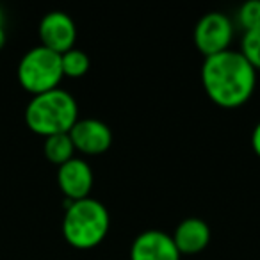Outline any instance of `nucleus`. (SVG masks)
<instances>
[{
    "label": "nucleus",
    "instance_id": "17",
    "mask_svg": "<svg viewBox=\"0 0 260 260\" xmlns=\"http://www.w3.org/2000/svg\"><path fill=\"white\" fill-rule=\"evenodd\" d=\"M0 23H6V18H4V11L0 8Z\"/></svg>",
    "mask_w": 260,
    "mask_h": 260
},
{
    "label": "nucleus",
    "instance_id": "10",
    "mask_svg": "<svg viewBox=\"0 0 260 260\" xmlns=\"http://www.w3.org/2000/svg\"><path fill=\"white\" fill-rule=\"evenodd\" d=\"M171 239L180 255H194L209 246L210 228L200 217H187L177 224Z\"/></svg>",
    "mask_w": 260,
    "mask_h": 260
},
{
    "label": "nucleus",
    "instance_id": "5",
    "mask_svg": "<svg viewBox=\"0 0 260 260\" xmlns=\"http://www.w3.org/2000/svg\"><path fill=\"white\" fill-rule=\"evenodd\" d=\"M232 38H234V25L232 20L224 13L212 11L200 18L194 27V43L196 48L205 57L230 50Z\"/></svg>",
    "mask_w": 260,
    "mask_h": 260
},
{
    "label": "nucleus",
    "instance_id": "8",
    "mask_svg": "<svg viewBox=\"0 0 260 260\" xmlns=\"http://www.w3.org/2000/svg\"><path fill=\"white\" fill-rule=\"evenodd\" d=\"M93 180L94 177L91 166L79 157H73L57 170V185L70 202L89 198Z\"/></svg>",
    "mask_w": 260,
    "mask_h": 260
},
{
    "label": "nucleus",
    "instance_id": "1",
    "mask_svg": "<svg viewBox=\"0 0 260 260\" xmlns=\"http://www.w3.org/2000/svg\"><path fill=\"white\" fill-rule=\"evenodd\" d=\"M202 84L207 96L223 109H237L251 98L256 72L248 59L235 50L205 57L202 66Z\"/></svg>",
    "mask_w": 260,
    "mask_h": 260
},
{
    "label": "nucleus",
    "instance_id": "2",
    "mask_svg": "<svg viewBox=\"0 0 260 260\" xmlns=\"http://www.w3.org/2000/svg\"><path fill=\"white\" fill-rule=\"evenodd\" d=\"M77 119H79L77 100L61 87L32 96L25 109L27 126L34 134H40L43 138L68 134Z\"/></svg>",
    "mask_w": 260,
    "mask_h": 260
},
{
    "label": "nucleus",
    "instance_id": "9",
    "mask_svg": "<svg viewBox=\"0 0 260 260\" xmlns=\"http://www.w3.org/2000/svg\"><path fill=\"white\" fill-rule=\"evenodd\" d=\"M171 235L160 230H146L139 234L130 246V260H180Z\"/></svg>",
    "mask_w": 260,
    "mask_h": 260
},
{
    "label": "nucleus",
    "instance_id": "7",
    "mask_svg": "<svg viewBox=\"0 0 260 260\" xmlns=\"http://www.w3.org/2000/svg\"><path fill=\"white\" fill-rule=\"evenodd\" d=\"M68 134L75 146V152L86 153V155L105 153L112 145V132L109 125L94 118L77 119Z\"/></svg>",
    "mask_w": 260,
    "mask_h": 260
},
{
    "label": "nucleus",
    "instance_id": "16",
    "mask_svg": "<svg viewBox=\"0 0 260 260\" xmlns=\"http://www.w3.org/2000/svg\"><path fill=\"white\" fill-rule=\"evenodd\" d=\"M6 45V23H0V48Z\"/></svg>",
    "mask_w": 260,
    "mask_h": 260
},
{
    "label": "nucleus",
    "instance_id": "11",
    "mask_svg": "<svg viewBox=\"0 0 260 260\" xmlns=\"http://www.w3.org/2000/svg\"><path fill=\"white\" fill-rule=\"evenodd\" d=\"M43 152L50 162L62 166L64 162L73 159L75 155V146H73L70 134H55L50 138H45Z\"/></svg>",
    "mask_w": 260,
    "mask_h": 260
},
{
    "label": "nucleus",
    "instance_id": "12",
    "mask_svg": "<svg viewBox=\"0 0 260 260\" xmlns=\"http://www.w3.org/2000/svg\"><path fill=\"white\" fill-rule=\"evenodd\" d=\"M61 66H62V75L64 77L79 79V77H84L89 72L91 61L86 52L73 47L72 50L61 54Z\"/></svg>",
    "mask_w": 260,
    "mask_h": 260
},
{
    "label": "nucleus",
    "instance_id": "13",
    "mask_svg": "<svg viewBox=\"0 0 260 260\" xmlns=\"http://www.w3.org/2000/svg\"><path fill=\"white\" fill-rule=\"evenodd\" d=\"M237 18L244 32L260 30V0H248L246 4H242Z\"/></svg>",
    "mask_w": 260,
    "mask_h": 260
},
{
    "label": "nucleus",
    "instance_id": "6",
    "mask_svg": "<svg viewBox=\"0 0 260 260\" xmlns=\"http://www.w3.org/2000/svg\"><path fill=\"white\" fill-rule=\"evenodd\" d=\"M40 40L41 47L64 54L72 50L77 41V27L72 16L62 11H50L40 22Z\"/></svg>",
    "mask_w": 260,
    "mask_h": 260
},
{
    "label": "nucleus",
    "instance_id": "3",
    "mask_svg": "<svg viewBox=\"0 0 260 260\" xmlns=\"http://www.w3.org/2000/svg\"><path fill=\"white\" fill-rule=\"evenodd\" d=\"M111 217L107 207L94 198H84L66 203L62 217V235L77 249H91L109 234Z\"/></svg>",
    "mask_w": 260,
    "mask_h": 260
},
{
    "label": "nucleus",
    "instance_id": "4",
    "mask_svg": "<svg viewBox=\"0 0 260 260\" xmlns=\"http://www.w3.org/2000/svg\"><path fill=\"white\" fill-rule=\"evenodd\" d=\"M61 54L48 50L45 47H34L20 59L18 80L20 86L34 96L47 91L57 89L62 80Z\"/></svg>",
    "mask_w": 260,
    "mask_h": 260
},
{
    "label": "nucleus",
    "instance_id": "14",
    "mask_svg": "<svg viewBox=\"0 0 260 260\" xmlns=\"http://www.w3.org/2000/svg\"><path fill=\"white\" fill-rule=\"evenodd\" d=\"M241 54L248 59L249 64L256 70H260V30L244 32L241 45Z\"/></svg>",
    "mask_w": 260,
    "mask_h": 260
},
{
    "label": "nucleus",
    "instance_id": "15",
    "mask_svg": "<svg viewBox=\"0 0 260 260\" xmlns=\"http://www.w3.org/2000/svg\"><path fill=\"white\" fill-rule=\"evenodd\" d=\"M251 146H253V152L260 157V121L255 125L253 128V134H251Z\"/></svg>",
    "mask_w": 260,
    "mask_h": 260
}]
</instances>
